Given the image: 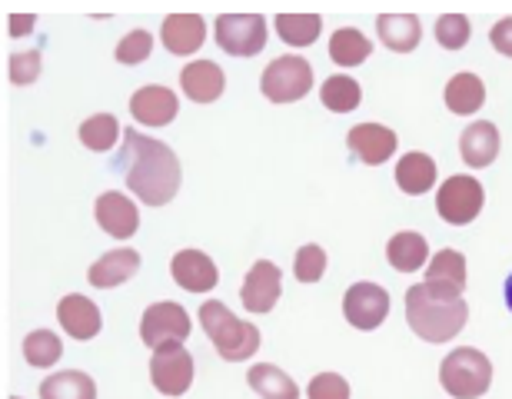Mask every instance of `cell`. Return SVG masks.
<instances>
[{"label":"cell","mask_w":512,"mask_h":399,"mask_svg":"<svg viewBox=\"0 0 512 399\" xmlns=\"http://www.w3.org/2000/svg\"><path fill=\"white\" fill-rule=\"evenodd\" d=\"M306 396L310 399H350V383H346L340 373H320V376H313L310 386H306Z\"/></svg>","instance_id":"cell-37"},{"label":"cell","mask_w":512,"mask_h":399,"mask_svg":"<svg viewBox=\"0 0 512 399\" xmlns=\"http://www.w3.org/2000/svg\"><path fill=\"white\" fill-rule=\"evenodd\" d=\"M426 283L463 296V290H466V257L459 250H439L433 257V263L426 266Z\"/></svg>","instance_id":"cell-25"},{"label":"cell","mask_w":512,"mask_h":399,"mask_svg":"<svg viewBox=\"0 0 512 399\" xmlns=\"http://www.w3.org/2000/svg\"><path fill=\"white\" fill-rule=\"evenodd\" d=\"M7 70H10V84H17V87L34 84L40 77V54L37 50H20V54L10 57Z\"/></svg>","instance_id":"cell-36"},{"label":"cell","mask_w":512,"mask_h":399,"mask_svg":"<svg viewBox=\"0 0 512 399\" xmlns=\"http://www.w3.org/2000/svg\"><path fill=\"white\" fill-rule=\"evenodd\" d=\"M180 87L193 104H213V100H220L223 87H227V77H223V70L213 60H193V64L183 67Z\"/></svg>","instance_id":"cell-18"},{"label":"cell","mask_w":512,"mask_h":399,"mask_svg":"<svg viewBox=\"0 0 512 399\" xmlns=\"http://www.w3.org/2000/svg\"><path fill=\"white\" fill-rule=\"evenodd\" d=\"M170 276L187 293H210L220 283V273L207 253L200 250H180L170 263Z\"/></svg>","instance_id":"cell-13"},{"label":"cell","mask_w":512,"mask_h":399,"mask_svg":"<svg viewBox=\"0 0 512 399\" xmlns=\"http://www.w3.org/2000/svg\"><path fill=\"white\" fill-rule=\"evenodd\" d=\"M150 50H153V37L147 34V30H130V34L120 40L117 50H114V57L120 60V64H143V60L150 57Z\"/></svg>","instance_id":"cell-35"},{"label":"cell","mask_w":512,"mask_h":399,"mask_svg":"<svg viewBox=\"0 0 512 399\" xmlns=\"http://www.w3.org/2000/svg\"><path fill=\"white\" fill-rule=\"evenodd\" d=\"M489 40H493V47L503 57H512V17L499 20V24L493 27V34H489Z\"/></svg>","instance_id":"cell-38"},{"label":"cell","mask_w":512,"mask_h":399,"mask_svg":"<svg viewBox=\"0 0 512 399\" xmlns=\"http://www.w3.org/2000/svg\"><path fill=\"white\" fill-rule=\"evenodd\" d=\"M60 353H64V343L54 330H34L24 340V360L34 370H50L60 360Z\"/></svg>","instance_id":"cell-31"},{"label":"cell","mask_w":512,"mask_h":399,"mask_svg":"<svg viewBox=\"0 0 512 399\" xmlns=\"http://www.w3.org/2000/svg\"><path fill=\"white\" fill-rule=\"evenodd\" d=\"M150 380L163 396H183L193 383V356L187 346H163L150 360Z\"/></svg>","instance_id":"cell-9"},{"label":"cell","mask_w":512,"mask_h":399,"mask_svg":"<svg viewBox=\"0 0 512 399\" xmlns=\"http://www.w3.org/2000/svg\"><path fill=\"white\" fill-rule=\"evenodd\" d=\"M94 213H97L100 230L110 233L114 240H130L133 233H137V227H140L137 207H133V200L127 197V193H120V190L100 193Z\"/></svg>","instance_id":"cell-12"},{"label":"cell","mask_w":512,"mask_h":399,"mask_svg":"<svg viewBox=\"0 0 512 399\" xmlns=\"http://www.w3.org/2000/svg\"><path fill=\"white\" fill-rule=\"evenodd\" d=\"M160 37L170 54L187 57L193 50L203 47V40H207V24H203L200 14H170L163 20Z\"/></svg>","instance_id":"cell-17"},{"label":"cell","mask_w":512,"mask_h":399,"mask_svg":"<svg viewBox=\"0 0 512 399\" xmlns=\"http://www.w3.org/2000/svg\"><path fill=\"white\" fill-rule=\"evenodd\" d=\"M137 270H140V253L130 247H117L90 266V283H94L97 290H114V286L133 280Z\"/></svg>","instance_id":"cell-19"},{"label":"cell","mask_w":512,"mask_h":399,"mask_svg":"<svg viewBox=\"0 0 512 399\" xmlns=\"http://www.w3.org/2000/svg\"><path fill=\"white\" fill-rule=\"evenodd\" d=\"M10 399H20V396H10Z\"/></svg>","instance_id":"cell-41"},{"label":"cell","mask_w":512,"mask_h":399,"mask_svg":"<svg viewBox=\"0 0 512 399\" xmlns=\"http://www.w3.org/2000/svg\"><path fill=\"white\" fill-rule=\"evenodd\" d=\"M429 257V243L423 233L416 230H399L393 240L386 243V260L393 263V270L399 273H413L426 263Z\"/></svg>","instance_id":"cell-23"},{"label":"cell","mask_w":512,"mask_h":399,"mask_svg":"<svg viewBox=\"0 0 512 399\" xmlns=\"http://www.w3.org/2000/svg\"><path fill=\"white\" fill-rule=\"evenodd\" d=\"M293 273L300 283H320L326 273V250L316 247V243L300 247L296 250V260H293Z\"/></svg>","instance_id":"cell-33"},{"label":"cell","mask_w":512,"mask_h":399,"mask_svg":"<svg viewBox=\"0 0 512 399\" xmlns=\"http://www.w3.org/2000/svg\"><path fill=\"white\" fill-rule=\"evenodd\" d=\"M180 110V100L170 87H140L137 94L130 97V114L133 120L147 127H167Z\"/></svg>","instance_id":"cell-14"},{"label":"cell","mask_w":512,"mask_h":399,"mask_svg":"<svg viewBox=\"0 0 512 399\" xmlns=\"http://www.w3.org/2000/svg\"><path fill=\"white\" fill-rule=\"evenodd\" d=\"M40 399H97V386L80 370L50 373L47 380L40 383Z\"/></svg>","instance_id":"cell-26"},{"label":"cell","mask_w":512,"mask_h":399,"mask_svg":"<svg viewBox=\"0 0 512 399\" xmlns=\"http://www.w3.org/2000/svg\"><path fill=\"white\" fill-rule=\"evenodd\" d=\"M320 100H323L326 110H333V114H350V110L360 107L363 90L353 77L336 74V77H326V84L320 90Z\"/></svg>","instance_id":"cell-30"},{"label":"cell","mask_w":512,"mask_h":399,"mask_svg":"<svg viewBox=\"0 0 512 399\" xmlns=\"http://www.w3.org/2000/svg\"><path fill=\"white\" fill-rule=\"evenodd\" d=\"M439 383L453 399H479L493 383V363L486 353L459 346L439 363Z\"/></svg>","instance_id":"cell-4"},{"label":"cell","mask_w":512,"mask_h":399,"mask_svg":"<svg viewBox=\"0 0 512 399\" xmlns=\"http://www.w3.org/2000/svg\"><path fill=\"white\" fill-rule=\"evenodd\" d=\"M370 54H373L370 37L360 34V30H353V27L336 30V34L330 37V57H333V64H340V67L363 64Z\"/></svg>","instance_id":"cell-29"},{"label":"cell","mask_w":512,"mask_h":399,"mask_svg":"<svg viewBox=\"0 0 512 399\" xmlns=\"http://www.w3.org/2000/svg\"><path fill=\"white\" fill-rule=\"evenodd\" d=\"M77 133H80V143H84L87 150H97V153L110 150L120 137H124V130H120L117 117H110V114H97V117L84 120Z\"/></svg>","instance_id":"cell-32"},{"label":"cell","mask_w":512,"mask_h":399,"mask_svg":"<svg viewBox=\"0 0 512 399\" xmlns=\"http://www.w3.org/2000/svg\"><path fill=\"white\" fill-rule=\"evenodd\" d=\"M127 187L147 207H163L180 190V160L167 143L143 137L137 130H124V153H120Z\"/></svg>","instance_id":"cell-1"},{"label":"cell","mask_w":512,"mask_h":399,"mask_svg":"<svg viewBox=\"0 0 512 399\" xmlns=\"http://www.w3.org/2000/svg\"><path fill=\"white\" fill-rule=\"evenodd\" d=\"M469 306L459 293L439 290L433 283H416L406 290V323L419 340L449 343L466 330Z\"/></svg>","instance_id":"cell-2"},{"label":"cell","mask_w":512,"mask_h":399,"mask_svg":"<svg viewBox=\"0 0 512 399\" xmlns=\"http://www.w3.org/2000/svg\"><path fill=\"white\" fill-rule=\"evenodd\" d=\"M260 90L270 104H293V100H303L313 90L310 60L300 54L276 57L273 64H266V70H263Z\"/></svg>","instance_id":"cell-5"},{"label":"cell","mask_w":512,"mask_h":399,"mask_svg":"<svg viewBox=\"0 0 512 399\" xmlns=\"http://www.w3.org/2000/svg\"><path fill=\"white\" fill-rule=\"evenodd\" d=\"M57 320L67 330V336H74V340H94L100 333V326H104L97 303L80 293H70L57 303Z\"/></svg>","instance_id":"cell-16"},{"label":"cell","mask_w":512,"mask_h":399,"mask_svg":"<svg viewBox=\"0 0 512 399\" xmlns=\"http://www.w3.org/2000/svg\"><path fill=\"white\" fill-rule=\"evenodd\" d=\"M37 24V17L34 14H14L10 17V37H24L30 34V27Z\"/></svg>","instance_id":"cell-39"},{"label":"cell","mask_w":512,"mask_h":399,"mask_svg":"<svg viewBox=\"0 0 512 399\" xmlns=\"http://www.w3.org/2000/svg\"><path fill=\"white\" fill-rule=\"evenodd\" d=\"M200 326L210 336L213 350L227 363H243L260 350V330L253 323L237 320L220 300H207L200 306Z\"/></svg>","instance_id":"cell-3"},{"label":"cell","mask_w":512,"mask_h":399,"mask_svg":"<svg viewBox=\"0 0 512 399\" xmlns=\"http://www.w3.org/2000/svg\"><path fill=\"white\" fill-rule=\"evenodd\" d=\"M283 293V273L273 260H256L240 286V300L250 313H270Z\"/></svg>","instance_id":"cell-11"},{"label":"cell","mask_w":512,"mask_h":399,"mask_svg":"<svg viewBox=\"0 0 512 399\" xmlns=\"http://www.w3.org/2000/svg\"><path fill=\"white\" fill-rule=\"evenodd\" d=\"M247 380H250V390L260 399H300V386H296L290 376L273 363L250 366Z\"/></svg>","instance_id":"cell-24"},{"label":"cell","mask_w":512,"mask_h":399,"mask_svg":"<svg viewBox=\"0 0 512 399\" xmlns=\"http://www.w3.org/2000/svg\"><path fill=\"white\" fill-rule=\"evenodd\" d=\"M376 30H380V40L393 54H413L419 47V37H423L416 14H380Z\"/></svg>","instance_id":"cell-21"},{"label":"cell","mask_w":512,"mask_h":399,"mask_svg":"<svg viewBox=\"0 0 512 399\" xmlns=\"http://www.w3.org/2000/svg\"><path fill=\"white\" fill-rule=\"evenodd\" d=\"M350 150L360 157L366 167H383V163L396 153V133L383 124H360L346 133Z\"/></svg>","instance_id":"cell-15"},{"label":"cell","mask_w":512,"mask_h":399,"mask_svg":"<svg viewBox=\"0 0 512 399\" xmlns=\"http://www.w3.org/2000/svg\"><path fill=\"white\" fill-rule=\"evenodd\" d=\"M396 183L399 190L409 193V197H423L436 187V163L426 153H406L403 160L396 163Z\"/></svg>","instance_id":"cell-22"},{"label":"cell","mask_w":512,"mask_h":399,"mask_svg":"<svg viewBox=\"0 0 512 399\" xmlns=\"http://www.w3.org/2000/svg\"><path fill=\"white\" fill-rule=\"evenodd\" d=\"M323 17L320 14H280L276 17V34L290 47H310L320 40Z\"/></svg>","instance_id":"cell-28"},{"label":"cell","mask_w":512,"mask_h":399,"mask_svg":"<svg viewBox=\"0 0 512 399\" xmlns=\"http://www.w3.org/2000/svg\"><path fill=\"white\" fill-rule=\"evenodd\" d=\"M486 100V84L476 74H456L446 84V107L453 114H476Z\"/></svg>","instance_id":"cell-27"},{"label":"cell","mask_w":512,"mask_h":399,"mask_svg":"<svg viewBox=\"0 0 512 399\" xmlns=\"http://www.w3.org/2000/svg\"><path fill=\"white\" fill-rule=\"evenodd\" d=\"M436 40L446 50H463L469 44V20L463 14H443L436 20Z\"/></svg>","instance_id":"cell-34"},{"label":"cell","mask_w":512,"mask_h":399,"mask_svg":"<svg viewBox=\"0 0 512 399\" xmlns=\"http://www.w3.org/2000/svg\"><path fill=\"white\" fill-rule=\"evenodd\" d=\"M459 150H463V160L469 167L483 170L499 157V130L493 124H486V120H476L459 137Z\"/></svg>","instance_id":"cell-20"},{"label":"cell","mask_w":512,"mask_h":399,"mask_svg":"<svg viewBox=\"0 0 512 399\" xmlns=\"http://www.w3.org/2000/svg\"><path fill=\"white\" fill-rule=\"evenodd\" d=\"M506 303H509V310H512V276L506 280Z\"/></svg>","instance_id":"cell-40"},{"label":"cell","mask_w":512,"mask_h":399,"mask_svg":"<svg viewBox=\"0 0 512 399\" xmlns=\"http://www.w3.org/2000/svg\"><path fill=\"white\" fill-rule=\"evenodd\" d=\"M486 203V193H483V183L473 180V177H449L443 187L436 193V210L439 217L453 227H466L479 217Z\"/></svg>","instance_id":"cell-7"},{"label":"cell","mask_w":512,"mask_h":399,"mask_svg":"<svg viewBox=\"0 0 512 399\" xmlns=\"http://www.w3.org/2000/svg\"><path fill=\"white\" fill-rule=\"evenodd\" d=\"M343 316L356 330H376L389 316V293L380 283H353L343 296Z\"/></svg>","instance_id":"cell-10"},{"label":"cell","mask_w":512,"mask_h":399,"mask_svg":"<svg viewBox=\"0 0 512 399\" xmlns=\"http://www.w3.org/2000/svg\"><path fill=\"white\" fill-rule=\"evenodd\" d=\"M190 336V313L180 303H153L140 320V340L153 353L163 346H177Z\"/></svg>","instance_id":"cell-6"},{"label":"cell","mask_w":512,"mask_h":399,"mask_svg":"<svg viewBox=\"0 0 512 399\" xmlns=\"http://www.w3.org/2000/svg\"><path fill=\"white\" fill-rule=\"evenodd\" d=\"M217 44L230 57H256L266 44V20L260 14L217 17Z\"/></svg>","instance_id":"cell-8"}]
</instances>
